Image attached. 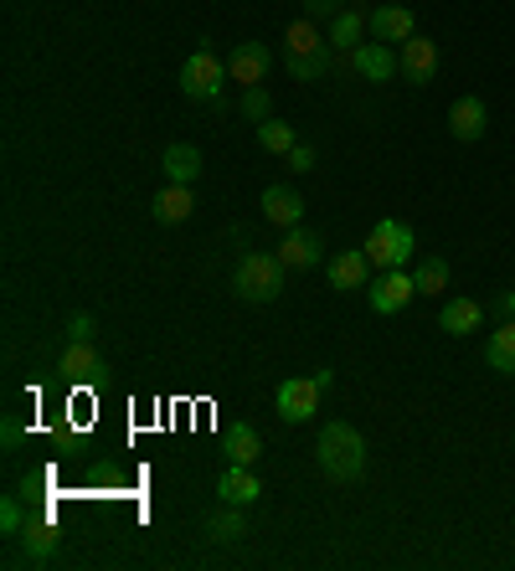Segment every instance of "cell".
Wrapping results in <instances>:
<instances>
[{
    "label": "cell",
    "mask_w": 515,
    "mask_h": 571,
    "mask_svg": "<svg viewBox=\"0 0 515 571\" xmlns=\"http://www.w3.org/2000/svg\"><path fill=\"white\" fill-rule=\"evenodd\" d=\"M412 294H417V284H412L402 269H387L377 284H366V299H371L377 315H397V309H408Z\"/></svg>",
    "instance_id": "9"
},
{
    "label": "cell",
    "mask_w": 515,
    "mask_h": 571,
    "mask_svg": "<svg viewBox=\"0 0 515 571\" xmlns=\"http://www.w3.org/2000/svg\"><path fill=\"white\" fill-rule=\"evenodd\" d=\"M330 47L335 52H356L360 47V11H341V16L330 21Z\"/></svg>",
    "instance_id": "26"
},
{
    "label": "cell",
    "mask_w": 515,
    "mask_h": 571,
    "mask_svg": "<svg viewBox=\"0 0 515 571\" xmlns=\"http://www.w3.org/2000/svg\"><path fill=\"white\" fill-rule=\"evenodd\" d=\"M371 258H366V248H351L341 252V258H330V288H366L371 284Z\"/></svg>",
    "instance_id": "14"
},
{
    "label": "cell",
    "mask_w": 515,
    "mask_h": 571,
    "mask_svg": "<svg viewBox=\"0 0 515 571\" xmlns=\"http://www.w3.org/2000/svg\"><path fill=\"white\" fill-rule=\"evenodd\" d=\"M191 206H196V191H191V185H165V191L154 196V221L175 227V221L191 217Z\"/></svg>",
    "instance_id": "21"
},
{
    "label": "cell",
    "mask_w": 515,
    "mask_h": 571,
    "mask_svg": "<svg viewBox=\"0 0 515 571\" xmlns=\"http://www.w3.org/2000/svg\"><path fill=\"white\" fill-rule=\"evenodd\" d=\"M484 361H490L500 376H515V320H505L495 335L484 340Z\"/></svg>",
    "instance_id": "22"
},
{
    "label": "cell",
    "mask_w": 515,
    "mask_h": 571,
    "mask_svg": "<svg viewBox=\"0 0 515 571\" xmlns=\"http://www.w3.org/2000/svg\"><path fill=\"white\" fill-rule=\"evenodd\" d=\"M258 454H263V443H258V427H253V422H232V427H227V458L253 469Z\"/></svg>",
    "instance_id": "23"
},
{
    "label": "cell",
    "mask_w": 515,
    "mask_h": 571,
    "mask_svg": "<svg viewBox=\"0 0 515 571\" xmlns=\"http://www.w3.org/2000/svg\"><path fill=\"white\" fill-rule=\"evenodd\" d=\"M238 109H242V118H253V124H263V118H274V99H268V88H263V83L248 88Z\"/></svg>",
    "instance_id": "28"
},
{
    "label": "cell",
    "mask_w": 515,
    "mask_h": 571,
    "mask_svg": "<svg viewBox=\"0 0 515 571\" xmlns=\"http://www.w3.org/2000/svg\"><path fill=\"white\" fill-rule=\"evenodd\" d=\"M217 494H222V504H253L263 494V484H258V473L248 464H227V473L217 479Z\"/></svg>",
    "instance_id": "15"
},
{
    "label": "cell",
    "mask_w": 515,
    "mask_h": 571,
    "mask_svg": "<svg viewBox=\"0 0 515 571\" xmlns=\"http://www.w3.org/2000/svg\"><path fill=\"white\" fill-rule=\"evenodd\" d=\"M160 170L171 185H196L202 181V155H196V145H171L160 155Z\"/></svg>",
    "instance_id": "17"
},
{
    "label": "cell",
    "mask_w": 515,
    "mask_h": 571,
    "mask_svg": "<svg viewBox=\"0 0 515 571\" xmlns=\"http://www.w3.org/2000/svg\"><path fill=\"white\" fill-rule=\"evenodd\" d=\"M397 57H402V78H408L412 88L433 83V72H438V47H433L428 36H408Z\"/></svg>",
    "instance_id": "11"
},
{
    "label": "cell",
    "mask_w": 515,
    "mask_h": 571,
    "mask_svg": "<svg viewBox=\"0 0 515 571\" xmlns=\"http://www.w3.org/2000/svg\"><path fill=\"white\" fill-rule=\"evenodd\" d=\"M258 145H263L268 155H289L294 145H299V135H294L284 118H263V124H258Z\"/></svg>",
    "instance_id": "25"
},
{
    "label": "cell",
    "mask_w": 515,
    "mask_h": 571,
    "mask_svg": "<svg viewBox=\"0 0 515 571\" xmlns=\"http://www.w3.org/2000/svg\"><path fill=\"white\" fill-rule=\"evenodd\" d=\"M62 376L68 381H99V370H103V361H99V351H93V340H68V351H62Z\"/></svg>",
    "instance_id": "16"
},
{
    "label": "cell",
    "mask_w": 515,
    "mask_h": 571,
    "mask_svg": "<svg viewBox=\"0 0 515 571\" xmlns=\"http://www.w3.org/2000/svg\"><path fill=\"white\" fill-rule=\"evenodd\" d=\"M305 16L309 21H335L341 16V0H305Z\"/></svg>",
    "instance_id": "30"
},
{
    "label": "cell",
    "mask_w": 515,
    "mask_h": 571,
    "mask_svg": "<svg viewBox=\"0 0 515 571\" xmlns=\"http://www.w3.org/2000/svg\"><path fill=\"white\" fill-rule=\"evenodd\" d=\"M448 330V335H474L484 324V309L474 299H464V294H454V299L444 304V320H438Z\"/></svg>",
    "instance_id": "19"
},
{
    "label": "cell",
    "mask_w": 515,
    "mask_h": 571,
    "mask_svg": "<svg viewBox=\"0 0 515 571\" xmlns=\"http://www.w3.org/2000/svg\"><path fill=\"white\" fill-rule=\"evenodd\" d=\"M222 83H227V62L211 47H196L181 68V93L196 103H222Z\"/></svg>",
    "instance_id": "4"
},
{
    "label": "cell",
    "mask_w": 515,
    "mask_h": 571,
    "mask_svg": "<svg viewBox=\"0 0 515 571\" xmlns=\"http://www.w3.org/2000/svg\"><path fill=\"white\" fill-rule=\"evenodd\" d=\"M232 288H238L242 304H274L284 294V258L278 252H242Z\"/></svg>",
    "instance_id": "3"
},
{
    "label": "cell",
    "mask_w": 515,
    "mask_h": 571,
    "mask_svg": "<svg viewBox=\"0 0 515 571\" xmlns=\"http://www.w3.org/2000/svg\"><path fill=\"white\" fill-rule=\"evenodd\" d=\"M495 315L500 320H515V288H505V294L495 299Z\"/></svg>",
    "instance_id": "33"
},
{
    "label": "cell",
    "mask_w": 515,
    "mask_h": 571,
    "mask_svg": "<svg viewBox=\"0 0 515 571\" xmlns=\"http://www.w3.org/2000/svg\"><path fill=\"white\" fill-rule=\"evenodd\" d=\"M242 510H248V504H222V510L206 521V536L222 540V546H227V540H242V536H248V521H242Z\"/></svg>",
    "instance_id": "24"
},
{
    "label": "cell",
    "mask_w": 515,
    "mask_h": 571,
    "mask_svg": "<svg viewBox=\"0 0 515 571\" xmlns=\"http://www.w3.org/2000/svg\"><path fill=\"white\" fill-rule=\"evenodd\" d=\"M351 62H356V72L366 83H392L397 72H402V57H397V47H387V42H360V47L351 52Z\"/></svg>",
    "instance_id": "7"
},
{
    "label": "cell",
    "mask_w": 515,
    "mask_h": 571,
    "mask_svg": "<svg viewBox=\"0 0 515 571\" xmlns=\"http://www.w3.org/2000/svg\"><path fill=\"white\" fill-rule=\"evenodd\" d=\"M263 217L289 232V227L305 221V196H299L294 185H268V191H263Z\"/></svg>",
    "instance_id": "13"
},
{
    "label": "cell",
    "mask_w": 515,
    "mask_h": 571,
    "mask_svg": "<svg viewBox=\"0 0 515 571\" xmlns=\"http://www.w3.org/2000/svg\"><path fill=\"white\" fill-rule=\"evenodd\" d=\"M366 26H371V36L387 42V47H402L408 36H417V16H412L408 5H377Z\"/></svg>",
    "instance_id": "10"
},
{
    "label": "cell",
    "mask_w": 515,
    "mask_h": 571,
    "mask_svg": "<svg viewBox=\"0 0 515 571\" xmlns=\"http://www.w3.org/2000/svg\"><path fill=\"white\" fill-rule=\"evenodd\" d=\"M268 68H274V52L263 47V42H242V47L232 52V62H227V78L238 88H258L268 78Z\"/></svg>",
    "instance_id": "8"
},
{
    "label": "cell",
    "mask_w": 515,
    "mask_h": 571,
    "mask_svg": "<svg viewBox=\"0 0 515 571\" xmlns=\"http://www.w3.org/2000/svg\"><path fill=\"white\" fill-rule=\"evenodd\" d=\"M278 258H284V269H314L325 258V242H320V232L289 227V232L278 237Z\"/></svg>",
    "instance_id": "12"
},
{
    "label": "cell",
    "mask_w": 515,
    "mask_h": 571,
    "mask_svg": "<svg viewBox=\"0 0 515 571\" xmlns=\"http://www.w3.org/2000/svg\"><path fill=\"white\" fill-rule=\"evenodd\" d=\"M93 335H99V320H93V315H72L68 340H93Z\"/></svg>",
    "instance_id": "31"
},
{
    "label": "cell",
    "mask_w": 515,
    "mask_h": 571,
    "mask_svg": "<svg viewBox=\"0 0 515 571\" xmlns=\"http://www.w3.org/2000/svg\"><path fill=\"white\" fill-rule=\"evenodd\" d=\"M412 252H417V237H412L408 221H397V217L377 221L371 237H366V258H371L377 269H402Z\"/></svg>",
    "instance_id": "5"
},
{
    "label": "cell",
    "mask_w": 515,
    "mask_h": 571,
    "mask_svg": "<svg viewBox=\"0 0 515 571\" xmlns=\"http://www.w3.org/2000/svg\"><path fill=\"white\" fill-rule=\"evenodd\" d=\"M330 36H320V21H309V16H299L284 32V72L289 78H299V83H314V78H325L330 72Z\"/></svg>",
    "instance_id": "2"
},
{
    "label": "cell",
    "mask_w": 515,
    "mask_h": 571,
    "mask_svg": "<svg viewBox=\"0 0 515 571\" xmlns=\"http://www.w3.org/2000/svg\"><path fill=\"white\" fill-rule=\"evenodd\" d=\"M284 160H289V170H314V150H309V145H294Z\"/></svg>",
    "instance_id": "32"
},
{
    "label": "cell",
    "mask_w": 515,
    "mask_h": 571,
    "mask_svg": "<svg viewBox=\"0 0 515 571\" xmlns=\"http://www.w3.org/2000/svg\"><path fill=\"white\" fill-rule=\"evenodd\" d=\"M0 530H5V536H21V530H26V510H21L16 494H5V504H0Z\"/></svg>",
    "instance_id": "29"
},
{
    "label": "cell",
    "mask_w": 515,
    "mask_h": 571,
    "mask_svg": "<svg viewBox=\"0 0 515 571\" xmlns=\"http://www.w3.org/2000/svg\"><path fill=\"white\" fill-rule=\"evenodd\" d=\"M314 464H320V473H325L330 484H351L366 469V437L341 418L325 422L320 427V443H314Z\"/></svg>",
    "instance_id": "1"
},
{
    "label": "cell",
    "mask_w": 515,
    "mask_h": 571,
    "mask_svg": "<svg viewBox=\"0 0 515 571\" xmlns=\"http://www.w3.org/2000/svg\"><path fill=\"white\" fill-rule=\"evenodd\" d=\"M412 284H417V294H444L448 288V263L444 258H423L417 273H412Z\"/></svg>",
    "instance_id": "27"
},
{
    "label": "cell",
    "mask_w": 515,
    "mask_h": 571,
    "mask_svg": "<svg viewBox=\"0 0 515 571\" xmlns=\"http://www.w3.org/2000/svg\"><path fill=\"white\" fill-rule=\"evenodd\" d=\"M320 381L314 376H289V381H278V418L284 422H309L320 412Z\"/></svg>",
    "instance_id": "6"
},
{
    "label": "cell",
    "mask_w": 515,
    "mask_h": 571,
    "mask_svg": "<svg viewBox=\"0 0 515 571\" xmlns=\"http://www.w3.org/2000/svg\"><path fill=\"white\" fill-rule=\"evenodd\" d=\"M484 124H490V114H484V99H474V93L459 99V103H454V114H448V129H454V139H464V145H469V139H480Z\"/></svg>",
    "instance_id": "18"
},
{
    "label": "cell",
    "mask_w": 515,
    "mask_h": 571,
    "mask_svg": "<svg viewBox=\"0 0 515 571\" xmlns=\"http://www.w3.org/2000/svg\"><path fill=\"white\" fill-rule=\"evenodd\" d=\"M57 530H52V521H26V530H21V556L32 561V567H42V561H52V551H57Z\"/></svg>",
    "instance_id": "20"
}]
</instances>
